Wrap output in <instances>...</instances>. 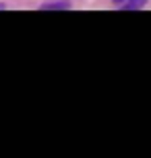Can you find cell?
<instances>
[{
	"mask_svg": "<svg viewBox=\"0 0 151 158\" xmlns=\"http://www.w3.org/2000/svg\"><path fill=\"white\" fill-rule=\"evenodd\" d=\"M112 2H114V4H116V6H120V4H122V2H124V0H112Z\"/></svg>",
	"mask_w": 151,
	"mask_h": 158,
	"instance_id": "3957f363",
	"label": "cell"
},
{
	"mask_svg": "<svg viewBox=\"0 0 151 158\" xmlns=\"http://www.w3.org/2000/svg\"><path fill=\"white\" fill-rule=\"evenodd\" d=\"M4 8H6V6H4V4H0V10H4Z\"/></svg>",
	"mask_w": 151,
	"mask_h": 158,
	"instance_id": "277c9868",
	"label": "cell"
},
{
	"mask_svg": "<svg viewBox=\"0 0 151 158\" xmlns=\"http://www.w3.org/2000/svg\"><path fill=\"white\" fill-rule=\"evenodd\" d=\"M145 4H147V0H124V2L120 4V8H122V10H139V8H143Z\"/></svg>",
	"mask_w": 151,
	"mask_h": 158,
	"instance_id": "7a4b0ae2",
	"label": "cell"
},
{
	"mask_svg": "<svg viewBox=\"0 0 151 158\" xmlns=\"http://www.w3.org/2000/svg\"><path fill=\"white\" fill-rule=\"evenodd\" d=\"M72 4L68 2V0H50V2H44L40 6V10H68Z\"/></svg>",
	"mask_w": 151,
	"mask_h": 158,
	"instance_id": "6da1fadb",
	"label": "cell"
}]
</instances>
